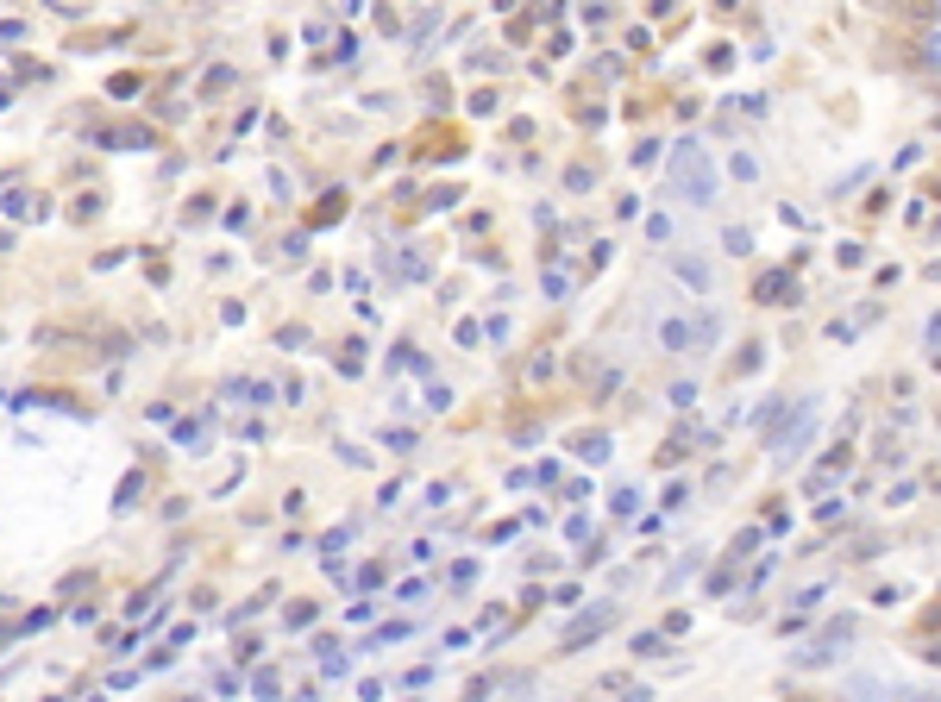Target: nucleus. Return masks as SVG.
Returning <instances> with one entry per match:
<instances>
[{"label": "nucleus", "instance_id": "f257e3e1", "mask_svg": "<svg viewBox=\"0 0 941 702\" xmlns=\"http://www.w3.org/2000/svg\"><path fill=\"white\" fill-rule=\"evenodd\" d=\"M671 182L703 208V201H716V169H710V151H697V145H684L678 163H671Z\"/></svg>", "mask_w": 941, "mask_h": 702}, {"label": "nucleus", "instance_id": "f03ea898", "mask_svg": "<svg viewBox=\"0 0 941 702\" xmlns=\"http://www.w3.org/2000/svg\"><path fill=\"white\" fill-rule=\"evenodd\" d=\"M810 427H816V402H797V414L784 421V432L772 439V452H778V458H791V452L810 439Z\"/></svg>", "mask_w": 941, "mask_h": 702}, {"label": "nucleus", "instance_id": "7ed1b4c3", "mask_svg": "<svg viewBox=\"0 0 941 702\" xmlns=\"http://www.w3.org/2000/svg\"><path fill=\"white\" fill-rule=\"evenodd\" d=\"M665 345H671V351H684V345H690V326L671 320V326H665Z\"/></svg>", "mask_w": 941, "mask_h": 702}, {"label": "nucleus", "instance_id": "20e7f679", "mask_svg": "<svg viewBox=\"0 0 941 702\" xmlns=\"http://www.w3.org/2000/svg\"><path fill=\"white\" fill-rule=\"evenodd\" d=\"M678 276H684V282H697V289H710V270H703V264H690V258L678 264Z\"/></svg>", "mask_w": 941, "mask_h": 702}]
</instances>
